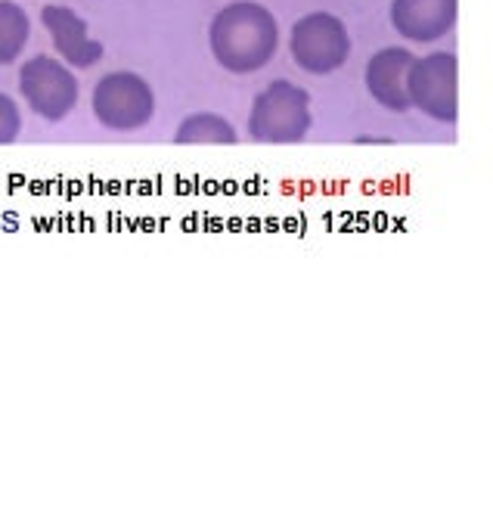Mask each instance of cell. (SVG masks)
<instances>
[{"label": "cell", "instance_id": "6da1fadb", "mask_svg": "<svg viewBox=\"0 0 493 512\" xmlns=\"http://www.w3.org/2000/svg\"><path fill=\"white\" fill-rule=\"evenodd\" d=\"M208 44L214 59L233 75L264 69L280 47V25L273 13L252 0H236L211 19Z\"/></svg>", "mask_w": 493, "mask_h": 512}, {"label": "cell", "instance_id": "7a4b0ae2", "mask_svg": "<svg viewBox=\"0 0 493 512\" xmlns=\"http://www.w3.org/2000/svg\"><path fill=\"white\" fill-rule=\"evenodd\" d=\"M311 97L292 81H273L255 97L249 134L258 143H298L311 131Z\"/></svg>", "mask_w": 493, "mask_h": 512}, {"label": "cell", "instance_id": "3957f363", "mask_svg": "<svg viewBox=\"0 0 493 512\" xmlns=\"http://www.w3.org/2000/svg\"><path fill=\"white\" fill-rule=\"evenodd\" d=\"M289 53L301 72L332 75L335 69L345 66V59L351 53V38L342 19H335L332 13H311L292 25Z\"/></svg>", "mask_w": 493, "mask_h": 512}, {"label": "cell", "instance_id": "277c9868", "mask_svg": "<svg viewBox=\"0 0 493 512\" xmlns=\"http://www.w3.org/2000/svg\"><path fill=\"white\" fill-rule=\"evenodd\" d=\"M156 112V94L134 72H109L94 87V115L109 131H140Z\"/></svg>", "mask_w": 493, "mask_h": 512}, {"label": "cell", "instance_id": "5b68a950", "mask_svg": "<svg viewBox=\"0 0 493 512\" xmlns=\"http://www.w3.org/2000/svg\"><path fill=\"white\" fill-rule=\"evenodd\" d=\"M19 94L44 122H63L78 103V78L53 56H32L19 72Z\"/></svg>", "mask_w": 493, "mask_h": 512}, {"label": "cell", "instance_id": "8992f818", "mask_svg": "<svg viewBox=\"0 0 493 512\" xmlns=\"http://www.w3.org/2000/svg\"><path fill=\"white\" fill-rule=\"evenodd\" d=\"M410 103L422 112L453 122L456 118V59L450 53H435L413 63L410 72Z\"/></svg>", "mask_w": 493, "mask_h": 512}, {"label": "cell", "instance_id": "52a82bcc", "mask_svg": "<svg viewBox=\"0 0 493 512\" xmlns=\"http://www.w3.org/2000/svg\"><path fill=\"white\" fill-rule=\"evenodd\" d=\"M41 22L53 38V50L63 56V63L75 69H90L103 59V44L87 35V22L59 4H47L41 10Z\"/></svg>", "mask_w": 493, "mask_h": 512}, {"label": "cell", "instance_id": "ba28073f", "mask_svg": "<svg viewBox=\"0 0 493 512\" xmlns=\"http://www.w3.org/2000/svg\"><path fill=\"white\" fill-rule=\"evenodd\" d=\"M416 59L400 50H382L369 59L366 66V84L373 90V97L388 106V109H407L410 106V72H413Z\"/></svg>", "mask_w": 493, "mask_h": 512}, {"label": "cell", "instance_id": "9c48e42d", "mask_svg": "<svg viewBox=\"0 0 493 512\" xmlns=\"http://www.w3.org/2000/svg\"><path fill=\"white\" fill-rule=\"evenodd\" d=\"M391 19L400 35L413 41H431L450 32L456 19V0H394Z\"/></svg>", "mask_w": 493, "mask_h": 512}, {"label": "cell", "instance_id": "30bf717a", "mask_svg": "<svg viewBox=\"0 0 493 512\" xmlns=\"http://www.w3.org/2000/svg\"><path fill=\"white\" fill-rule=\"evenodd\" d=\"M174 140L183 143V146H233L239 137H236L233 125L227 122L224 115H218V112H196V115L183 118L177 134H174Z\"/></svg>", "mask_w": 493, "mask_h": 512}, {"label": "cell", "instance_id": "8fae6325", "mask_svg": "<svg viewBox=\"0 0 493 512\" xmlns=\"http://www.w3.org/2000/svg\"><path fill=\"white\" fill-rule=\"evenodd\" d=\"M28 35H32L28 13L13 0H0V66L16 63L28 44Z\"/></svg>", "mask_w": 493, "mask_h": 512}, {"label": "cell", "instance_id": "7c38bea8", "mask_svg": "<svg viewBox=\"0 0 493 512\" xmlns=\"http://www.w3.org/2000/svg\"><path fill=\"white\" fill-rule=\"evenodd\" d=\"M19 131H22V112H19L16 100L0 94V146L13 143L19 137Z\"/></svg>", "mask_w": 493, "mask_h": 512}]
</instances>
